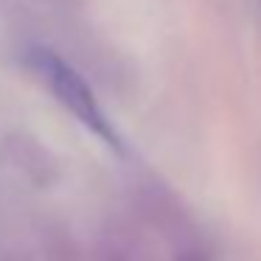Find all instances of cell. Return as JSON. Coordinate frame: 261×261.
Returning a JSON list of instances; mask_svg holds the SVG:
<instances>
[{
    "instance_id": "1",
    "label": "cell",
    "mask_w": 261,
    "mask_h": 261,
    "mask_svg": "<svg viewBox=\"0 0 261 261\" xmlns=\"http://www.w3.org/2000/svg\"><path fill=\"white\" fill-rule=\"evenodd\" d=\"M25 62L34 70L37 79L51 90V96L57 98L82 126H87V129L101 138L107 146H113L115 152H121L118 132L110 124V118H107V113H104V107L98 104L96 93L90 90L85 76H82L73 65H68L59 54L48 51V48H31Z\"/></svg>"
}]
</instances>
